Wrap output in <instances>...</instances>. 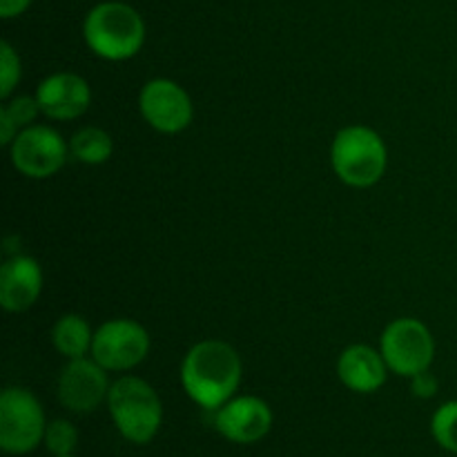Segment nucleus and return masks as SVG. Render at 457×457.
I'll list each match as a JSON object with an SVG mask.
<instances>
[{
  "instance_id": "nucleus-1",
  "label": "nucleus",
  "mask_w": 457,
  "mask_h": 457,
  "mask_svg": "<svg viewBox=\"0 0 457 457\" xmlns=\"http://www.w3.org/2000/svg\"><path fill=\"white\" fill-rule=\"evenodd\" d=\"M244 364L235 348L219 339H204L186 353L181 384L186 395L204 411H217L232 400L241 384Z\"/></svg>"
},
{
  "instance_id": "nucleus-2",
  "label": "nucleus",
  "mask_w": 457,
  "mask_h": 457,
  "mask_svg": "<svg viewBox=\"0 0 457 457\" xmlns=\"http://www.w3.org/2000/svg\"><path fill=\"white\" fill-rule=\"evenodd\" d=\"M83 38L89 52L103 61H129L145 43V22L132 4L120 0L98 3L85 16Z\"/></svg>"
},
{
  "instance_id": "nucleus-3",
  "label": "nucleus",
  "mask_w": 457,
  "mask_h": 457,
  "mask_svg": "<svg viewBox=\"0 0 457 457\" xmlns=\"http://www.w3.org/2000/svg\"><path fill=\"white\" fill-rule=\"evenodd\" d=\"M107 411L120 437L132 445H150L163 424L159 393L145 379L125 375L116 379L107 395Z\"/></svg>"
},
{
  "instance_id": "nucleus-4",
  "label": "nucleus",
  "mask_w": 457,
  "mask_h": 457,
  "mask_svg": "<svg viewBox=\"0 0 457 457\" xmlns=\"http://www.w3.org/2000/svg\"><path fill=\"white\" fill-rule=\"evenodd\" d=\"M388 152L384 138L366 125L342 128L330 145V165L339 181L351 187H370L384 177Z\"/></svg>"
},
{
  "instance_id": "nucleus-5",
  "label": "nucleus",
  "mask_w": 457,
  "mask_h": 457,
  "mask_svg": "<svg viewBox=\"0 0 457 457\" xmlns=\"http://www.w3.org/2000/svg\"><path fill=\"white\" fill-rule=\"evenodd\" d=\"M45 420L38 397L22 386L4 388L0 395V449L7 455H27L43 445Z\"/></svg>"
},
{
  "instance_id": "nucleus-6",
  "label": "nucleus",
  "mask_w": 457,
  "mask_h": 457,
  "mask_svg": "<svg viewBox=\"0 0 457 457\" xmlns=\"http://www.w3.org/2000/svg\"><path fill=\"white\" fill-rule=\"evenodd\" d=\"M379 351L388 370L411 379L413 375L431 369L436 357V339L424 321L415 317H400L384 328Z\"/></svg>"
},
{
  "instance_id": "nucleus-7",
  "label": "nucleus",
  "mask_w": 457,
  "mask_h": 457,
  "mask_svg": "<svg viewBox=\"0 0 457 457\" xmlns=\"http://www.w3.org/2000/svg\"><path fill=\"white\" fill-rule=\"evenodd\" d=\"M70 145L61 132L49 125H29L21 129L9 145V159L18 174L27 179H49L65 165Z\"/></svg>"
},
{
  "instance_id": "nucleus-8",
  "label": "nucleus",
  "mask_w": 457,
  "mask_h": 457,
  "mask_svg": "<svg viewBox=\"0 0 457 457\" xmlns=\"http://www.w3.org/2000/svg\"><path fill=\"white\" fill-rule=\"evenodd\" d=\"M150 353V335L138 321L110 320L94 330L92 357L105 370H129L141 364Z\"/></svg>"
},
{
  "instance_id": "nucleus-9",
  "label": "nucleus",
  "mask_w": 457,
  "mask_h": 457,
  "mask_svg": "<svg viewBox=\"0 0 457 457\" xmlns=\"http://www.w3.org/2000/svg\"><path fill=\"white\" fill-rule=\"evenodd\" d=\"M143 120L161 134H179L195 119L192 98L177 80L152 79L138 94Z\"/></svg>"
},
{
  "instance_id": "nucleus-10",
  "label": "nucleus",
  "mask_w": 457,
  "mask_h": 457,
  "mask_svg": "<svg viewBox=\"0 0 457 457\" xmlns=\"http://www.w3.org/2000/svg\"><path fill=\"white\" fill-rule=\"evenodd\" d=\"M110 370L103 369L96 360H70L58 375V400L71 413H94L110 395Z\"/></svg>"
},
{
  "instance_id": "nucleus-11",
  "label": "nucleus",
  "mask_w": 457,
  "mask_h": 457,
  "mask_svg": "<svg viewBox=\"0 0 457 457\" xmlns=\"http://www.w3.org/2000/svg\"><path fill=\"white\" fill-rule=\"evenodd\" d=\"M214 428L232 445H257L270 433L272 411L262 397H232L214 411Z\"/></svg>"
},
{
  "instance_id": "nucleus-12",
  "label": "nucleus",
  "mask_w": 457,
  "mask_h": 457,
  "mask_svg": "<svg viewBox=\"0 0 457 457\" xmlns=\"http://www.w3.org/2000/svg\"><path fill=\"white\" fill-rule=\"evenodd\" d=\"M40 114L52 120L80 119L92 105V87L87 80L71 71H56L40 80L36 89Z\"/></svg>"
},
{
  "instance_id": "nucleus-13",
  "label": "nucleus",
  "mask_w": 457,
  "mask_h": 457,
  "mask_svg": "<svg viewBox=\"0 0 457 457\" xmlns=\"http://www.w3.org/2000/svg\"><path fill=\"white\" fill-rule=\"evenodd\" d=\"M43 270L34 257L12 254L0 266V306L7 312H25L38 302Z\"/></svg>"
},
{
  "instance_id": "nucleus-14",
  "label": "nucleus",
  "mask_w": 457,
  "mask_h": 457,
  "mask_svg": "<svg viewBox=\"0 0 457 457\" xmlns=\"http://www.w3.org/2000/svg\"><path fill=\"white\" fill-rule=\"evenodd\" d=\"M337 375L339 382L348 391L369 395V393H378L386 384L388 366L382 351H375L366 344H353L339 355Z\"/></svg>"
},
{
  "instance_id": "nucleus-15",
  "label": "nucleus",
  "mask_w": 457,
  "mask_h": 457,
  "mask_svg": "<svg viewBox=\"0 0 457 457\" xmlns=\"http://www.w3.org/2000/svg\"><path fill=\"white\" fill-rule=\"evenodd\" d=\"M94 330L85 317L76 315V312H67V315L58 317V321L52 328V344L62 357L67 360H80L92 353Z\"/></svg>"
},
{
  "instance_id": "nucleus-16",
  "label": "nucleus",
  "mask_w": 457,
  "mask_h": 457,
  "mask_svg": "<svg viewBox=\"0 0 457 457\" xmlns=\"http://www.w3.org/2000/svg\"><path fill=\"white\" fill-rule=\"evenodd\" d=\"M70 152L79 163L101 165L110 161L112 152H114V143H112V137L105 129L87 125V128H80L71 137Z\"/></svg>"
},
{
  "instance_id": "nucleus-17",
  "label": "nucleus",
  "mask_w": 457,
  "mask_h": 457,
  "mask_svg": "<svg viewBox=\"0 0 457 457\" xmlns=\"http://www.w3.org/2000/svg\"><path fill=\"white\" fill-rule=\"evenodd\" d=\"M431 436L440 449L457 455V400L437 406L431 418Z\"/></svg>"
},
{
  "instance_id": "nucleus-18",
  "label": "nucleus",
  "mask_w": 457,
  "mask_h": 457,
  "mask_svg": "<svg viewBox=\"0 0 457 457\" xmlns=\"http://www.w3.org/2000/svg\"><path fill=\"white\" fill-rule=\"evenodd\" d=\"M43 445L52 457L71 455L79 446V431L70 420H54V422H47Z\"/></svg>"
},
{
  "instance_id": "nucleus-19",
  "label": "nucleus",
  "mask_w": 457,
  "mask_h": 457,
  "mask_svg": "<svg viewBox=\"0 0 457 457\" xmlns=\"http://www.w3.org/2000/svg\"><path fill=\"white\" fill-rule=\"evenodd\" d=\"M18 80H21V58L16 49L7 40H3L0 43V98L7 101L16 89Z\"/></svg>"
},
{
  "instance_id": "nucleus-20",
  "label": "nucleus",
  "mask_w": 457,
  "mask_h": 457,
  "mask_svg": "<svg viewBox=\"0 0 457 457\" xmlns=\"http://www.w3.org/2000/svg\"><path fill=\"white\" fill-rule=\"evenodd\" d=\"M0 112L7 114V119L12 120L18 129H25L29 128V125H34L36 116L40 114V107H38V101H36V96L34 98L18 96L13 98V101H9L7 105L0 107Z\"/></svg>"
},
{
  "instance_id": "nucleus-21",
  "label": "nucleus",
  "mask_w": 457,
  "mask_h": 457,
  "mask_svg": "<svg viewBox=\"0 0 457 457\" xmlns=\"http://www.w3.org/2000/svg\"><path fill=\"white\" fill-rule=\"evenodd\" d=\"M437 391H440V382L431 370H422V373L411 378V393L420 400H431L437 395Z\"/></svg>"
},
{
  "instance_id": "nucleus-22",
  "label": "nucleus",
  "mask_w": 457,
  "mask_h": 457,
  "mask_svg": "<svg viewBox=\"0 0 457 457\" xmlns=\"http://www.w3.org/2000/svg\"><path fill=\"white\" fill-rule=\"evenodd\" d=\"M31 0H0V16L4 18V21H9V18H16L21 16V13H25L27 9H29Z\"/></svg>"
},
{
  "instance_id": "nucleus-23",
  "label": "nucleus",
  "mask_w": 457,
  "mask_h": 457,
  "mask_svg": "<svg viewBox=\"0 0 457 457\" xmlns=\"http://www.w3.org/2000/svg\"><path fill=\"white\" fill-rule=\"evenodd\" d=\"M56 457H76L74 453H71V455H56Z\"/></svg>"
}]
</instances>
